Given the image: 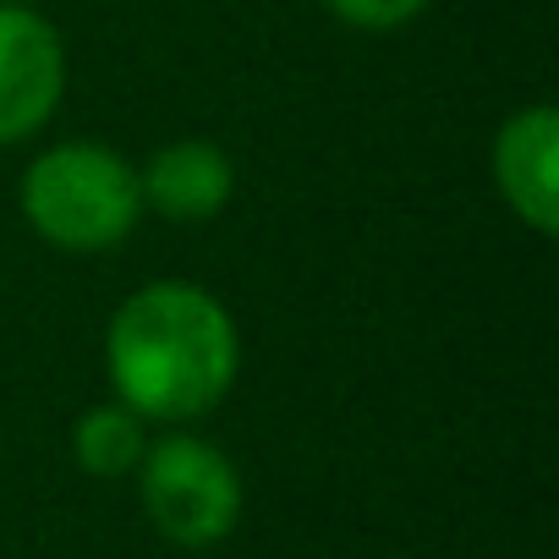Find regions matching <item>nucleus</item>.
<instances>
[{
  "mask_svg": "<svg viewBox=\"0 0 559 559\" xmlns=\"http://www.w3.org/2000/svg\"><path fill=\"white\" fill-rule=\"evenodd\" d=\"M241 368V335L225 302L192 280L132 292L105 330V373L143 423H192L214 412Z\"/></svg>",
  "mask_w": 559,
  "mask_h": 559,
  "instance_id": "nucleus-1",
  "label": "nucleus"
},
{
  "mask_svg": "<svg viewBox=\"0 0 559 559\" xmlns=\"http://www.w3.org/2000/svg\"><path fill=\"white\" fill-rule=\"evenodd\" d=\"M23 219L61 252L121 247L143 219L138 165L105 143H56L45 148L17 187Z\"/></svg>",
  "mask_w": 559,
  "mask_h": 559,
  "instance_id": "nucleus-2",
  "label": "nucleus"
},
{
  "mask_svg": "<svg viewBox=\"0 0 559 559\" xmlns=\"http://www.w3.org/2000/svg\"><path fill=\"white\" fill-rule=\"evenodd\" d=\"M138 493L154 532L176 548H214L241 521V472L198 433L148 439L138 461Z\"/></svg>",
  "mask_w": 559,
  "mask_h": 559,
  "instance_id": "nucleus-3",
  "label": "nucleus"
},
{
  "mask_svg": "<svg viewBox=\"0 0 559 559\" xmlns=\"http://www.w3.org/2000/svg\"><path fill=\"white\" fill-rule=\"evenodd\" d=\"M67 94V45L34 7L0 0V148L28 143Z\"/></svg>",
  "mask_w": 559,
  "mask_h": 559,
  "instance_id": "nucleus-4",
  "label": "nucleus"
},
{
  "mask_svg": "<svg viewBox=\"0 0 559 559\" xmlns=\"http://www.w3.org/2000/svg\"><path fill=\"white\" fill-rule=\"evenodd\" d=\"M493 187L537 236L559 230V110L526 105L493 138Z\"/></svg>",
  "mask_w": 559,
  "mask_h": 559,
  "instance_id": "nucleus-5",
  "label": "nucleus"
},
{
  "mask_svg": "<svg viewBox=\"0 0 559 559\" xmlns=\"http://www.w3.org/2000/svg\"><path fill=\"white\" fill-rule=\"evenodd\" d=\"M138 187H143V209H154L176 225H203L230 203L236 165L225 159V148H214L203 138H176L138 170Z\"/></svg>",
  "mask_w": 559,
  "mask_h": 559,
  "instance_id": "nucleus-6",
  "label": "nucleus"
},
{
  "mask_svg": "<svg viewBox=\"0 0 559 559\" xmlns=\"http://www.w3.org/2000/svg\"><path fill=\"white\" fill-rule=\"evenodd\" d=\"M143 450H148V423H143L132 406H121V401L88 406V412L78 417V428H72V455H78V466H83L88 477H105V483L138 472Z\"/></svg>",
  "mask_w": 559,
  "mask_h": 559,
  "instance_id": "nucleus-7",
  "label": "nucleus"
},
{
  "mask_svg": "<svg viewBox=\"0 0 559 559\" xmlns=\"http://www.w3.org/2000/svg\"><path fill=\"white\" fill-rule=\"evenodd\" d=\"M324 7L352 23V28H368V34H390V28H406L412 17L428 12V0H324Z\"/></svg>",
  "mask_w": 559,
  "mask_h": 559,
  "instance_id": "nucleus-8",
  "label": "nucleus"
},
{
  "mask_svg": "<svg viewBox=\"0 0 559 559\" xmlns=\"http://www.w3.org/2000/svg\"><path fill=\"white\" fill-rule=\"evenodd\" d=\"M12 7H28V0H12Z\"/></svg>",
  "mask_w": 559,
  "mask_h": 559,
  "instance_id": "nucleus-9",
  "label": "nucleus"
}]
</instances>
